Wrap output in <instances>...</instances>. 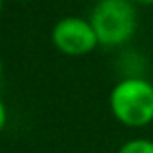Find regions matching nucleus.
Listing matches in <instances>:
<instances>
[{
  "label": "nucleus",
  "instance_id": "f257e3e1",
  "mask_svg": "<svg viewBox=\"0 0 153 153\" xmlns=\"http://www.w3.org/2000/svg\"><path fill=\"white\" fill-rule=\"evenodd\" d=\"M111 112L128 128H143L153 122V83L143 78H124L108 95Z\"/></svg>",
  "mask_w": 153,
  "mask_h": 153
},
{
  "label": "nucleus",
  "instance_id": "f03ea898",
  "mask_svg": "<svg viewBox=\"0 0 153 153\" xmlns=\"http://www.w3.org/2000/svg\"><path fill=\"white\" fill-rule=\"evenodd\" d=\"M99 45L120 47L136 33L138 14L132 0H99L89 14Z\"/></svg>",
  "mask_w": 153,
  "mask_h": 153
},
{
  "label": "nucleus",
  "instance_id": "7ed1b4c3",
  "mask_svg": "<svg viewBox=\"0 0 153 153\" xmlns=\"http://www.w3.org/2000/svg\"><path fill=\"white\" fill-rule=\"evenodd\" d=\"M52 45L66 56H85L99 47V39L89 19L68 16L52 27Z\"/></svg>",
  "mask_w": 153,
  "mask_h": 153
},
{
  "label": "nucleus",
  "instance_id": "20e7f679",
  "mask_svg": "<svg viewBox=\"0 0 153 153\" xmlns=\"http://www.w3.org/2000/svg\"><path fill=\"white\" fill-rule=\"evenodd\" d=\"M116 153H153V142L147 138H136L120 146Z\"/></svg>",
  "mask_w": 153,
  "mask_h": 153
},
{
  "label": "nucleus",
  "instance_id": "39448f33",
  "mask_svg": "<svg viewBox=\"0 0 153 153\" xmlns=\"http://www.w3.org/2000/svg\"><path fill=\"white\" fill-rule=\"evenodd\" d=\"M6 120H8V111H6V105H4L2 99H0V132L4 130V126H6Z\"/></svg>",
  "mask_w": 153,
  "mask_h": 153
},
{
  "label": "nucleus",
  "instance_id": "423d86ee",
  "mask_svg": "<svg viewBox=\"0 0 153 153\" xmlns=\"http://www.w3.org/2000/svg\"><path fill=\"white\" fill-rule=\"evenodd\" d=\"M134 4H142V6H153V0H132Z\"/></svg>",
  "mask_w": 153,
  "mask_h": 153
},
{
  "label": "nucleus",
  "instance_id": "0eeeda50",
  "mask_svg": "<svg viewBox=\"0 0 153 153\" xmlns=\"http://www.w3.org/2000/svg\"><path fill=\"white\" fill-rule=\"evenodd\" d=\"M0 76H2V58H0Z\"/></svg>",
  "mask_w": 153,
  "mask_h": 153
},
{
  "label": "nucleus",
  "instance_id": "6e6552de",
  "mask_svg": "<svg viewBox=\"0 0 153 153\" xmlns=\"http://www.w3.org/2000/svg\"><path fill=\"white\" fill-rule=\"evenodd\" d=\"M0 12H2V0H0Z\"/></svg>",
  "mask_w": 153,
  "mask_h": 153
},
{
  "label": "nucleus",
  "instance_id": "1a4fd4ad",
  "mask_svg": "<svg viewBox=\"0 0 153 153\" xmlns=\"http://www.w3.org/2000/svg\"><path fill=\"white\" fill-rule=\"evenodd\" d=\"M22 2H31V0H22Z\"/></svg>",
  "mask_w": 153,
  "mask_h": 153
},
{
  "label": "nucleus",
  "instance_id": "9d476101",
  "mask_svg": "<svg viewBox=\"0 0 153 153\" xmlns=\"http://www.w3.org/2000/svg\"><path fill=\"white\" fill-rule=\"evenodd\" d=\"M151 33H153V29H151Z\"/></svg>",
  "mask_w": 153,
  "mask_h": 153
}]
</instances>
